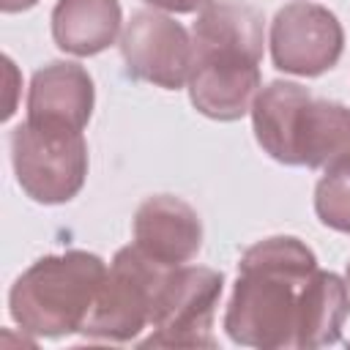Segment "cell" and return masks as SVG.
Listing matches in <instances>:
<instances>
[{
    "instance_id": "cell-2",
    "label": "cell",
    "mask_w": 350,
    "mask_h": 350,
    "mask_svg": "<svg viewBox=\"0 0 350 350\" xmlns=\"http://www.w3.org/2000/svg\"><path fill=\"white\" fill-rule=\"evenodd\" d=\"M314 252L295 235L252 243L238 260V279L224 312V331L235 345L295 347L301 290L317 271Z\"/></svg>"
},
{
    "instance_id": "cell-15",
    "label": "cell",
    "mask_w": 350,
    "mask_h": 350,
    "mask_svg": "<svg viewBox=\"0 0 350 350\" xmlns=\"http://www.w3.org/2000/svg\"><path fill=\"white\" fill-rule=\"evenodd\" d=\"M145 3L167 14H194V11H202L211 0H145Z\"/></svg>"
},
{
    "instance_id": "cell-1",
    "label": "cell",
    "mask_w": 350,
    "mask_h": 350,
    "mask_svg": "<svg viewBox=\"0 0 350 350\" xmlns=\"http://www.w3.org/2000/svg\"><path fill=\"white\" fill-rule=\"evenodd\" d=\"M189 98L211 120H238L260 93L265 49L262 14L243 0H211L191 25Z\"/></svg>"
},
{
    "instance_id": "cell-13",
    "label": "cell",
    "mask_w": 350,
    "mask_h": 350,
    "mask_svg": "<svg viewBox=\"0 0 350 350\" xmlns=\"http://www.w3.org/2000/svg\"><path fill=\"white\" fill-rule=\"evenodd\" d=\"M350 314V290L334 271L317 268L301 290V317L295 347L312 350L339 342L342 325Z\"/></svg>"
},
{
    "instance_id": "cell-5",
    "label": "cell",
    "mask_w": 350,
    "mask_h": 350,
    "mask_svg": "<svg viewBox=\"0 0 350 350\" xmlns=\"http://www.w3.org/2000/svg\"><path fill=\"white\" fill-rule=\"evenodd\" d=\"M11 167L19 189L41 205L74 200L88 180V142L82 131L22 120L8 134Z\"/></svg>"
},
{
    "instance_id": "cell-10",
    "label": "cell",
    "mask_w": 350,
    "mask_h": 350,
    "mask_svg": "<svg viewBox=\"0 0 350 350\" xmlns=\"http://www.w3.org/2000/svg\"><path fill=\"white\" fill-rule=\"evenodd\" d=\"M134 246L150 260L178 268L191 262L202 249L200 213L175 194H153L139 202L131 221Z\"/></svg>"
},
{
    "instance_id": "cell-3",
    "label": "cell",
    "mask_w": 350,
    "mask_h": 350,
    "mask_svg": "<svg viewBox=\"0 0 350 350\" xmlns=\"http://www.w3.org/2000/svg\"><path fill=\"white\" fill-rule=\"evenodd\" d=\"M249 112L257 145L279 164L317 170L350 156V109L298 82H268Z\"/></svg>"
},
{
    "instance_id": "cell-14",
    "label": "cell",
    "mask_w": 350,
    "mask_h": 350,
    "mask_svg": "<svg viewBox=\"0 0 350 350\" xmlns=\"http://www.w3.org/2000/svg\"><path fill=\"white\" fill-rule=\"evenodd\" d=\"M314 213L328 230L350 235V156L325 167L314 186Z\"/></svg>"
},
{
    "instance_id": "cell-16",
    "label": "cell",
    "mask_w": 350,
    "mask_h": 350,
    "mask_svg": "<svg viewBox=\"0 0 350 350\" xmlns=\"http://www.w3.org/2000/svg\"><path fill=\"white\" fill-rule=\"evenodd\" d=\"M38 0H0V8L3 14H22L27 8H33Z\"/></svg>"
},
{
    "instance_id": "cell-7",
    "label": "cell",
    "mask_w": 350,
    "mask_h": 350,
    "mask_svg": "<svg viewBox=\"0 0 350 350\" xmlns=\"http://www.w3.org/2000/svg\"><path fill=\"white\" fill-rule=\"evenodd\" d=\"M224 293V273L208 265L170 268L153 306L150 336L142 347H216L213 317Z\"/></svg>"
},
{
    "instance_id": "cell-11",
    "label": "cell",
    "mask_w": 350,
    "mask_h": 350,
    "mask_svg": "<svg viewBox=\"0 0 350 350\" xmlns=\"http://www.w3.org/2000/svg\"><path fill=\"white\" fill-rule=\"evenodd\" d=\"M96 104V88L88 68L71 60H52L41 66L27 88L30 123L85 131Z\"/></svg>"
},
{
    "instance_id": "cell-6",
    "label": "cell",
    "mask_w": 350,
    "mask_h": 350,
    "mask_svg": "<svg viewBox=\"0 0 350 350\" xmlns=\"http://www.w3.org/2000/svg\"><path fill=\"white\" fill-rule=\"evenodd\" d=\"M167 271V265L150 260L134 243L118 249L79 334L93 342H134L150 328L156 295Z\"/></svg>"
},
{
    "instance_id": "cell-17",
    "label": "cell",
    "mask_w": 350,
    "mask_h": 350,
    "mask_svg": "<svg viewBox=\"0 0 350 350\" xmlns=\"http://www.w3.org/2000/svg\"><path fill=\"white\" fill-rule=\"evenodd\" d=\"M345 282H347V290H350V262H347V279Z\"/></svg>"
},
{
    "instance_id": "cell-8",
    "label": "cell",
    "mask_w": 350,
    "mask_h": 350,
    "mask_svg": "<svg viewBox=\"0 0 350 350\" xmlns=\"http://www.w3.org/2000/svg\"><path fill=\"white\" fill-rule=\"evenodd\" d=\"M342 49L345 27L336 14L320 3H284L271 22V60L284 74L320 77L339 63Z\"/></svg>"
},
{
    "instance_id": "cell-12",
    "label": "cell",
    "mask_w": 350,
    "mask_h": 350,
    "mask_svg": "<svg viewBox=\"0 0 350 350\" xmlns=\"http://www.w3.org/2000/svg\"><path fill=\"white\" fill-rule=\"evenodd\" d=\"M120 0H57L52 8V38L74 57L104 52L123 33Z\"/></svg>"
},
{
    "instance_id": "cell-4",
    "label": "cell",
    "mask_w": 350,
    "mask_h": 350,
    "mask_svg": "<svg viewBox=\"0 0 350 350\" xmlns=\"http://www.w3.org/2000/svg\"><path fill=\"white\" fill-rule=\"evenodd\" d=\"M107 262L85 249L38 257L16 276L8 293L11 320L36 339H60L82 331L104 284Z\"/></svg>"
},
{
    "instance_id": "cell-9",
    "label": "cell",
    "mask_w": 350,
    "mask_h": 350,
    "mask_svg": "<svg viewBox=\"0 0 350 350\" xmlns=\"http://www.w3.org/2000/svg\"><path fill=\"white\" fill-rule=\"evenodd\" d=\"M120 55L134 79L164 90H180L189 82L194 44L191 33L159 8L134 11L120 33Z\"/></svg>"
}]
</instances>
